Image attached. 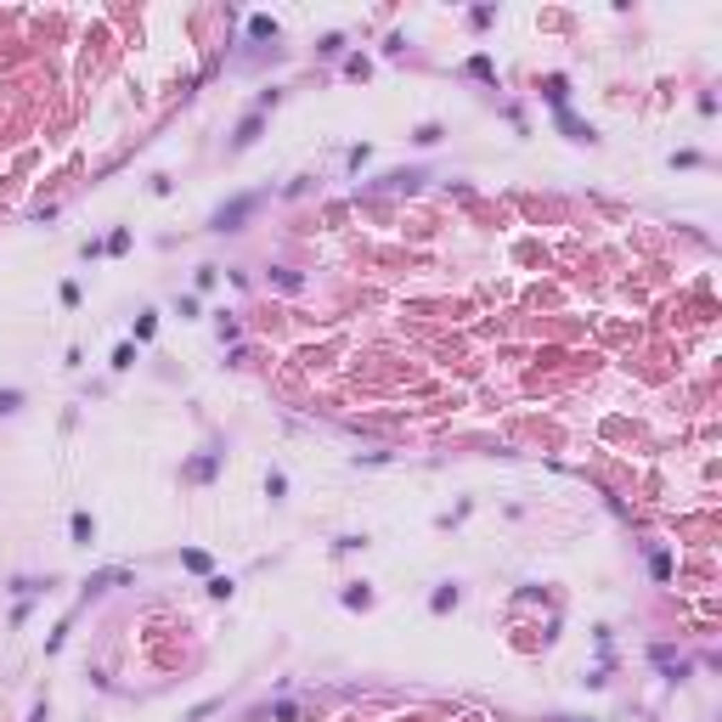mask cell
Here are the masks:
<instances>
[{"instance_id":"cell-1","label":"cell","mask_w":722,"mask_h":722,"mask_svg":"<svg viewBox=\"0 0 722 722\" xmlns=\"http://www.w3.org/2000/svg\"><path fill=\"white\" fill-rule=\"evenodd\" d=\"M243 215H248V198H237L232 209H221V215H215V226H221V232H232V226H237Z\"/></svg>"},{"instance_id":"cell-2","label":"cell","mask_w":722,"mask_h":722,"mask_svg":"<svg viewBox=\"0 0 722 722\" xmlns=\"http://www.w3.org/2000/svg\"><path fill=\"white\" fill-rule=\"evenodd\" d=\"M12 406H17V390H6V395H0V412H12Z\"/></svg>"}]
</instances>
